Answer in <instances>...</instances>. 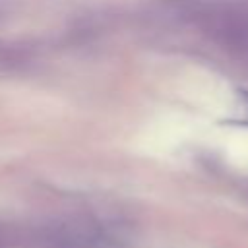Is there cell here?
<instances>
[{"instance_id":"6da1fadb","label":"cell","mask_w":248,"mask_h":248,"mask_svg":"<svg viewBox=\"0 0 248 248\" xmlns=\"http://www.w3.org/2000/svg\"><path fill=\"white\" fill-rule=\"evenodd\" d=\"M240 105L244 110V122H248V91H240Z\"/></svg>"}]
</instances>
